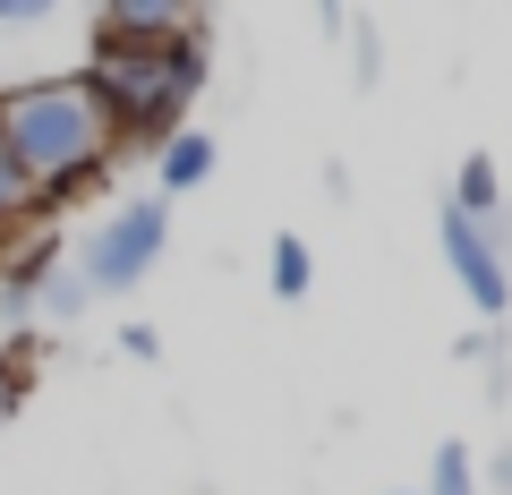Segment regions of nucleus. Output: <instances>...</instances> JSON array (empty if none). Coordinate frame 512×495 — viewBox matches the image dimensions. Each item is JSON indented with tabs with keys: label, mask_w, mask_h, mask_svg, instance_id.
Here are the masks:
<instances>
[{
	"label": "nucleus",
	"mask_w": 512,
	"mask_h": 495,
	"mask_svg": "<svg viewBox=\"0 0 512 495\" xmlns=\"http://www.w3.org/2000/svg\"><path fill=\"white\" fill-rule=\"evenodd\" d=\"M0 146L26 171L35 205H60L69 188H86V180L111 171L120 129L103 120L86 77H18V86H0Z\"/></svg>",
	"instance_id": "1"
},
{
	"label": "nucleus",
	"mask_w": 512,
	"mask_h": 495,
	"mask_svg": "<svg viewBox=\"0 0 512 495\" xmlns=\"http://www.w3.org/2000/svg\"><path fill=\"white\" fill-rule=\"evenodd\" d=\"M86 94L103 103V120L120 129V146H163V137L188 129V103L205 94V26H188L180 43H103L94 35Z\"/></svg>",
	"instance_id": "2"
},
{
	"label": "nucleus",
	"mask_w": 512,
	"mask_h": 495,
	"mask_svg": "<svg viewBox=\"0 0 512 495\" xmlns=\"http://www.w3.org/2000/svg\"><path fill=\"white\" fill-rule=\"evenodd\" d=\"M163 248H171V197H128L86 231L77 282H86V299H120V291H137V282L154 274Z\"/></svg>",
	"instance_id": "3"
},
{
	"label": "nucleus",
	"mask_w": 512,
	"mask_h": 495,
	"mask_svg": "<svg viewBox=\"0 0 512 495\" xmlns=\"http://www.w3.org/2000/svg\"><path fill=\"white\" fill-rule=\"evenodd\" d=\"M444 257H453V274H461V291H470V308L504 316V299H512V274H504V257H495L487 222H470V214H444Z\"/></svg>",
	"instance_id": "4"
},
{
	"label": "nucleus",
	"mask_w": 512,
	"mask_h": 495,
	"mask_svg": "<svg viewBox=\"0 0 512 495\" xmlns=\"http://www.w3.org/2000/svg\"><path fill=\"white\" fill-rule=\"evenodd\" d=\"M188 26L197 18H188L180 0H111L103 18H94V35L103 43H180Z\"/></svg>",
	"instance_id": "5"
},
{
	"label": "nucleus",
	"mask_w": 512,
	"mask_h": 495,
	"mask_svg": "<svg viewBox=\"0 0 512 495\" xmlns=\"http://www.w3.org/2000/svg\"><path fill=\"white\" fill-rule=\"evenodd\" d=\"M214 180V137L205 129H180L154 146V197H188V188Z\"/></svg>",
	"instance_id": "6"
},
{
	"label": "nucleus",
	"mask_w": 512,
	"mask_h": 495,
	"mask_svg": "<svg viewBox=\"0 0 512 495\" xmlns=\"http://www.w3.org/2000/svg\"><path fill=\"white\" fill-rule=\"evenodd\" d=\"M265 282H274V299H308L316 257H308V239H299V231H282L274 248H265Z\"/></svg>",
	"instance_id": "7"
},
{
	"label": "nucleus",
	"mask_w": 512,
	"mask_h": 495,
	"mask_svg": "<svg viewBox=\"0 0 512 495\" xmlns=\"http://www.w3.org/2000/svg\"><path fill=\"white\" fill-rule=\"evenodd\" d=\"M495 188H504V180H495V163H487V154H470V163H461V180H453V214L487 222V214H495Z\"/></svg>",
	"instance_id": "8"
},
{
	"label": "nucleus",
	"mask_w": 512,
	"mask_h": 495,
	"mask_svg": "<svg viewBox=\"0 0 512 495\" xmlns=\"http://www.w3.org/2000/svg\"><path fill=\"white\" fill-rule=\"evenodd\" d=\"M419 495H478V478H470V444H436V470H427Z\"/></svg>",
	"instance_id": "9"
},
{
	"label": "nucleus",
	"mask_w": 512,
	"mask_h": 495,
	"mask_svg": "<svg viewBox=\"0 0 512 495\" xmlns=\"http://www.w3.org/2000/svg\"><path fill=\"white\" fill-rule=\"evenodd\" d=\"M35 308H52V316H77V308H86V282H77V265H43Z\"/></svg>",
	"instance_id": "10"
},
{
	"label": "nucleus",
	"mask_w": 512,
	"mask_h": 495,
	"mask_svg": "<svg viewBox=\"0 0 512 495\" xmlns=\"http://www.w3.org/2000/svg\"><path fill=\"white\" fill-rule=\"evenodd\" d=\"M26 214H35V188H26V171L9 163V146H0V231H18Z\"/></svg>",
	"instance_id": "11"
},
{
	"label": "nucleus",
	"mask_w": 512,
	"mask_h": 495,
	"mask_svg": "<svg viewBox=\"0 0 512 495\" xmlns=\"http://www.w3.org/2000/svg\"><path fill=\"white\" fill-rule=\"evenodd\" d=\"M120 359H163V333H154V325H120Z\"/></svg>",
	"instance_id": "12"
},
{
	"label": "nucleus",
	"mask_w": 512,
	"mask_h": 495,
	"mask_svg": "<svg viewBox=\"0 0 512 495\" xmlns=\"http://www.w3.org/2000/svg\"><path fill=\"white\" fill-rule=\"evenodd\" d=\"M43 18H52L43 0H0V26H43Z\"/></svg>",
	"instance_id": "13"
},
{
	"label": "nucleus",
	"mask_w": 512,
	"mask_h": 495,
	"mask_svg": "<svg viewBox=\"0 0 512 495\" xmlns=\"http://www.w3.org/2000/svg\"><path fill=\"white\" fill-rule=\"evenodd\" d=\"M0 419H9V385H0Z\"/></svg>",
	"instance_id": "14"
},
{
	"label": "nucleus",
	"mask_w": 512,
	"mask_h": 495,
	"mask_svg": "<svg viewBox=\"0 0 512 495\" xmlns=\"http://www.w3.org/2000/svg\"><path fill=\"white\" fill-rule=\"evenodd\" d=\"M393 495H419V487H393Z\"/></svg>",
	"instance_id": "15"
}]
</instances>
